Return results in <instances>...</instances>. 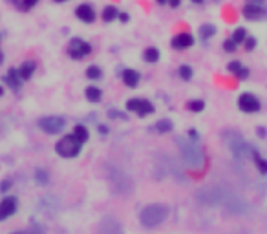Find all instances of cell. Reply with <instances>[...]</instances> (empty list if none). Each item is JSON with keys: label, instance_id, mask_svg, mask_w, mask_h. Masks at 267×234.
Here are the masks:
<instances>
[{"label": "cell", "instance_id": "obj_15", "mask_svg": "<svg viewBox=\"0 0 267 234\" xmlns=\"http://www.w3.org/2000/svg\"><path fill=\"white\" fill-rule=\"evenodd\" d=\"M17 70H19V77H21L22 81H28V79H31V77H33V73H35L37 61H31V59H28V61L22 62L21 66L17 68Z\"/></svg>", "mask_w": 267, "mask_h": 234}, {"label": "cell", "instance_id": "obj_26", "mask_svg": "<svg viewBox=\"0 0 267 234\" xmlns=\"http://www.w3.org/2000/svg\"><path fill=\"white\" fill-rule=\"evenodd\" d=\"M231 39L236 42L238 46H240V44H242V42H245V39H247V30H245V28H236V30L232 31Z\"/></svg>", "mask_w": 267, "mask_h": 234}, {"label": "cell", "instance_id": "obj_16", "mask_svg": "<svg viewBox=\"0 0 267 234\" xmlns=\"http://www.w3.org/2000/svg\"><path fill=\"white\" fill-rule=\"evenodd\" d=\"M227 70L231 71L232 75L238 79H247L249 77V68H245L240 61H231L227 64Z\"/></svg>", "mask_w": 267, "mask_h": 234}, {"label": "cell", "instance_id": "obj_44", "mask_svg": "<svg viewBox=\"0 0 267 234\" xmlns=\"http://www.w3.org/2000/svg\"><path fill=\"white\" fill-rule=\"evenodd\" d=\"M2 62H4V53L0 51V64H2Z\"/></svg>", "mask_w": 267, "mask_h": 234}, {"label": "cell", "instance_id": "obj_22", "mask_svg": "<svg viewBox=\"0 0 267 234\" xmlns=\"http://www.w3.org/2000/svg\"><path fill=\"white\" fill-rule=\"evenodd\" d=\"M216 35V26L214 24H202L200 26V37L202 41H209L211 37Z\"/></svg>", "mask_w": 267, "mask_h": 234}, {"label": "cell", "instance_id": "obj_46", "mask_svg": "<svg viewBox=\"0 0 267 234\" xmlns=\"http://www.w3.org/2000/svg\"><path fill=\"white\" fill-rule=\"evenodd\" d=\"M0 95H4V86H0Z\"/></svg>", "mask_w": 267, "mask_h": 234}, {"label": "cell", "instance_id": "obj_31", "mask_svg": "<svg viewBox=\"0 0 267 234\" xmlns=\"http://www.w3.org/2000/svg\"><path fill=\"white\" fill-rule=\"evenodd\" d=\"M243 44H245V51H252V50H256V44H258V41H256V37H247L245 39V42H243Z\"/></svg>", "mask_w": 267, "mask_h": 234}, {"label": "cell", "instance_id": "obj_36", "mask_svg": "<svg viewBox=\"0 0 267 234\" xmlns=\"http://www.w3.org/2000/svg\"><path fill=\"white\" fill-rule=\"evenodd\" d=\"M10 185H11L10 179H6V181H2V183H0V190H8V188H10Z\"/></svg>", "mask_w": 267, "mask_h": 234}, {"label": "cell", "instance_id": "obj_20", "mask_svg": "<svg viewBox=\"0 0 267 234\" xmlns=\"http://www.w3.org/2000/svg\"><path fill=\"white\" fill-rule=\"evenodd\" d=\"M84 97L88 99L90 102H99L101 101V97H103V92H101V88H97V86H88L84 90Z\"/></svg>", "mask_w": 267, "mask_h": 234}, {"label": "cell", "instance_id": "obj_10", "mask_svg": "<svg viewBox=\"0 0 267 234\" xmlns=\"http://www.w3.org/2000/svg\"><path fill=\"white\" fill-rule=\"evenodd\" d=\"M75 17L81 22H84V24H92V22H96V19H97L94 6L88 4V2H82V4L77 6V8H75Z\"/></svg>", "mask_w": 267, "mask_h": 234}, {"label": "cell", "instance_id": "obj_9", "mask_svg": "<svg viewBox=\"0 0 267 234\" xmlns=\"http://www.w3.org/2000/svg\"><path fill=\"white\" fill-rule=\"evenodd\" d=\"M194 42H196V39L192 37V33H189V31H180V33H176V35L172 37L170 46H172V50L183 51V50H189V48L194 46Z\"/></svg>", "mask_w": 267, "mask_h": 234}, {"label": "cell", "instance_id": "obj_1", "mask_svg": "<svg viewBox=\"0 0 267 234\" xmlns=\"http://www.w3.org/2000/svg\"><path fill=\"white\" fill-rule=\"evenodd\" d=\"M166 214H168V209H166L165 205L161 203H152V205H146L145 209L141 210V223L145 227H157V225H161L163 221L166 219Z\"/></svg>", "mask_w": 267, "mask_h": 234}, {"label": "cell", "instance_id": "obj_24", "mask_svg": "<svg viewBox=\"0 0 267 234\" xmlns=\"http://www.w3.org/2000/svg\"><path fill=\"white\" fill-rule=\"evenodd\" d=\"M84 73L88 79H92V81H97V79H101L103 77V70L99 66H96V64H90V66L86 68Z\"/></svg>", "mask_w": 267, "mask_h": 234}, {"label": "cell", "instance_id": "obj_47", "mask_svg": "<svg viewBox=\"0 0 267 234\" xmlns=\"http://www.w3.org/2000/svg\"><path fill=\"white\" fill-rule=\"evenodd\" d=\"M0 41H2V35H0Z\"/></svg>", "mask_w": 267, "mask_h": 234}, {"label": "cell", "instance_id": "obj_33", "mask_svg": "<svg viewBox=\"0 0 267 234\" xmlns=\"http://www.w3.org/2000/svg\"><path fill=\"white\" fill-rule=\"evenodd\" d=\"M117 19H119L121 22H128L130 21V15H128L126 11H119V17H117Z\"/></svg>", "mask_w": 267, "mask_h": 234}, {"label": "cell", "instance_id": "obj_38", "mask_svg": "<svg viewBox=\"0 0 267 234\" xmlns=\"http://www.w3.org/2000/svg\"><path fill=\"white\" fill-rule=\"evenodd\" d=\"M229 234H249L245 229H238V230H232V232H229Z\"/></svg>", "mask_w": 267, "mask_h": 234}, {"label": "cell", "instance_id": "obj_41", "mask_svg": "<svg viewBox=\"0 0 267 234\" xmlns=\"http://www.w3.org/2000/svg\"><path fill=\"white\" fill-rule=\"evenodd\" d=\"M191 2H192V4H198V6H202L203 2H205V0H191Z\"/></svg>", "mask_w": 267, "mask_h": 234}, {"label": "cell", "instance_id": "obj_28", "mask_svg": "<svg viewBox=\"0 0 267 234\" xmlns=\"http://www.w3.org/2000/svg\"><path fill=\"white\" fill-rule=\"evenodd\" d=\"M177 75L182 77L183 81H191L192 75H194V70H192L191 66H187V64H183V66L177 68Z\"/></svg>", "mask_w": 267, "mask_h": 234}, {"label": "cell", "instance_id": "obj_37", "mask_svg": "<svg viewBox=\"0 0 267 234\" xmlns=\"http://www.w3.org/2000/svg\"><path fill=\"white\" fill-rule=\"evenodd\" d=\"M110 117H119V119H126V115H123L121 112H114V110L110 112Z\"/></svg>", "mask_w": 267, "mask_h": 234}, {"label": "cell", "instance_id": "obj_34", "mask_svg": "<svg viewBox=\"0 0 267 234\" xmlns=\"http://www.w3.org/2000/svg\"><path fill=\"white\" fill-rule=\"evenodd\" d=\"M166 4L170 6V8H180V6H182V0H166Z\"/></svg>", "mask_w": 267, "mask_h": 234}, {"label": "cell", "instance_id": "obj_5", "mask_svg": "<svg viewBox=\"0 0 267 234\" xmlns=\"http://www.w3.org/2000/svg\"><path fill=\"white\" fill-rule=\"evenodd\" d=\"M222 198H223V188L220 187H205L196 194L198 201L202 205H209V207L222 203Z\"/></svg>", "mask_w": 267, "mask_h": 234}, {"label": "cell", "instance_id": "obj_19", "mask_svg": "<svg viewBox=\"0 0 267 234\" xmlns=\"http://www.w3.org/2000/svg\"><path fill=\"white\" fill-rule=\"evenodd\" d=\"M159 57H161V53H159V50L154 48V46L145 48V51H143V61L150 62V64H154V62L159 61Z\"/></svg>", "mask_w": 267, "mask_h": 234}, {"label": "cell", "instance_id": "obj_17", "mask_svg": "<svg viewBox=\"0 0 267 234\" xmlns=\"http://www.w3.org/2000/svg\"><path fill=\"white\" fill-rule=\"evenodd\" d=\"M4 82L6 84H10L13 90H21V86H22V79L19 77V70L17 68H10L8 70V75L4 77Z\"/></svg>", "mask_w": 267, "mask_h": 234}, {"label": "cell", "instance_id": "obj_8", "mask_svg": "<svg viewBox=\"0 0 267 234\" xmlns=\"http://www.w3.org/2000/svg\"><path fill=\"white\" fill-rule=\"evenodd\" d=\"M238 108L245 113H256L260 112V108H262V102L258 99L254 93H242V95L238 97Z\"/></svg>", "mask_w": 267, "mask_h": 234}, {"label": "cell", "instance_id": "obj_7", "mask_svg": "<svg viewBox=\"0 0 267 234\" xmlns=\"http://www.w3.org/2000/svg\"><path fill=\"white\" fill-rule=\"evenodd\" d=\"M39 127H41L42 132L50 134V136H55V134L62 132V128L66 127V119L64 117H59V115L42 117L41 121H39Z\"/></svg>", "mask_w": 267, "mask_h": 234}, {"label": "cell", "instance_id": "obj_42", "mask_svg": "<svg viewBox=\"0 0 267 234\" xmlns=\"http://www.w3.org/2000/svg\"><path fill=\"white\" fill-rule=\"evenodd\" d=\"M99 132H101V134H106V132H108V128H106V127H99Z\"/></svg>", "mask_w": 267, "mask_h": 234}, {"label": "cell", "instance_id": "obj_40", "mask_svg": "<svg viewBox=\"0 0 267 234\" xmlns=\"http://www.w3.org/2000/svg\"><path fill=\"white\" fill-rule=\"evenodd\" d=\"M258 136H260V138H263V136H265V130H263L262 127L258 128Z\"/></svg>", "mask_w": 267, "mask_h": 234}, {"label": "cell", "instance_id": "obj_25", "mask_svg": "<svg viewBox=\"0 0 267 234\" xmlns=\"http://www.w3.org/2000/svg\"><path fill=\"white\" fill-rule=\"evenodd\" d=\"M13 2H15V6L19 8V10L30 11V10H33L41 0H13Z\"/></svg>", "mask_w": 267, "mask_h": 234}, {"label": "cell", "instance_id": "obj_6", "mask_svg": "<svg viewBox=\"0 0 267 234\" xmlns=\"http://www.w3.org/2000/svg\"><path fill=\"white\" fill-rule=\"evenodd\" d=\"M126 110L128 112H134L137 113L139 117H145V115H150L154 113V104H152L148 99H143V97H134V99H128L126 101Z\"/></svg>", "mask_w": 267, "mask_h": 234}, {"label": "cell", "instance_id": "obj_11", "mask_svg": "<svg viewBox=\"0 0 267 234\" xmlns=\"http://www.w3.org/2000/svg\"><path fill=\"white\" fill-rule=\"evenodd\" d=\"M243 17H245L247 21H262L265 19L267 15V10L263 6H252V4H245L242 10Z\"/></svg>", "mask_w": 267, "mask_h": 234}, {"label": "cell", "instance_id": "obj_39", "mask_svg": "<svg viewBox=\"0 0 267 234\" xmlns=\"http://www.w3.org/2000/svg\"><path fill=\"white\" fill-rule=\"evenodd\" d=\"M13 234H39V230H24V232H13Z\"/></svg>", "mask_w": 267, "mask_h": 234}, {"label": "cell", "instance_id": "obj_43", "mask_svg": "<svg viewBox=\"0 0 267 234\" xmlns=\"http://www.w3.org/2000/svg\"><path fill=\"white\" fill-rule=\"evenodd\" d=\"M156 4H159V6H165V4H166V0H156Z\"/></svg>", "mask_w": 267, "mask_h": 234}, {"label": "cell", "instance_id": "obj_23", "mask_svg": "<svg viewBox=\"0 0 267 234\" xmlns=\"http://www.w3.org/2000/svg\"><path fill=\"white\" fill-rule=\"evenodd\" d=\"M73 136H75L77 139H79V141L82 143V145H84L86 141H88V138H90V132H88V128L86 127H82V125H77L75 128H73Z\"/></svg>", "mask_w": 267, "mask_h": 234}, {"label": "cell", "instance_id": "obj_30", "mask_svg": "<svg viewBox=\"0 0 267 234\" xmlns=\"http://www.w3.org/2000/svg\"><path fill=\"white\" fill-rule=\"evenodd\" d=\"M223 51L225 53H236V50H238V44L232 39H227V41H223Z\"/></svg>", "mask_w": 267, "mask_h": 234}, {"label": "cell", "instance_id": "obj_2", "mask_svg": "<svg viewBox=\"0 0 267 234\" xmlns=\"http://www.w3.org/2000/svg\"><path fill=\"white\" fill-rule=\"evenodd\" d=\"M81 148H82V143L79 141L73 134H66V136L61 138V141H57L55 152L59 154L61 158L71 159V158H75V156H79Z\"/></svg>", "mask_w": 267, "mask_h": 234}, {"label": "cell", "instance_id": "obj_29", "mask_svg": "<svg viewBox=\"0 0 267 234\" xmlns=\"http://www.w3.org/2000/svg\"><path fill=\"white\" fill-rule=\"evenodd\" d=\"M187 108L191 112H202L203 108H205V101H202V99H192V101L187 102Z\"/></svg>", "mask_w": 267, "mask_h": 234}, {"label": "cell", "instance_id": "obj_3", "mask_svg": "<svg viewBox=\"0 0 267 234\" xmlns=\"http://www.w3.org/2000/svg\"><path fill=\"white\" fill-rule=\"evenodd\" d=\"M180 148H182L183 159L185 163L192 168H200L203 165V152L202 148L198 147L196 141H183L180 139Z\"/></svg>", "mask_w": 267, "mask_h": 234}, {"label": "cell", "instance_id": "obj_35", "mask_svg": "<svg viewBox=\"0 0 267 234\" xmlns=\"http://www.w3.org/2000/svg\"><path fill=\"white\" fill-rule=\"evenodd\" d=\"M245 4H252V6H263L265 0H245Z\"/></svg>", "mask_w": 267, "mask_h": 234}, {"label": "cell", "instance_id": "obj_4", "mask_svg": "<svg viewBox=\"0 0 267 234\" xmlns=\"http://www.w3.org/2000/svg\"><path fill=\"white\" fill-rule=\"evenodd\" d=\"M66 51H68L70 59H73V61H81V59H84L86 55H90L92 53V44L90 42L82 41V39H79V37H75V39H71V41L68 42Z\"/></svg>", "mask_w": 267, "mask_h": 234}, {"label": "cell", "instance_id": "obj_45", "mask_svg": "<svg viewBox=\"0 0 267 234\" xmlns=\"http://www.w3.org/2000/svg\"><path fill=\"white\" fill-rule=\"evenodd\" d=\"M53 2H57V4H64V2H68V0H53Z\"/></svg>", "mask_w": 267, "mask_h": 234}, {"label": "cell", "instance_id": "obj_13", "mask_svg": "<svg viewBox=\"0 0 267 234\" xmlns=\"http://www.w3.org/2000/svg\"><path fill=\"white\" fill-rule=\"evenodd\" d=\"M121 79H123V82H125V86L136 88L137 84H139V81H141V73L137 70H134V68H125V70L121 71Z\"/></svg>", "mask_w": 267, "mask_h": 234}, {"label": "cell", "instance_id": "obj_27", "mask_svg": "<svg viewBox=\"0 0 267 234\" xmlns=\"http://www.w3.org/2000/svg\"><path fill=\"white\" fill-rule=\"evenodd\" d=\"M172 128H174V125H172L170 119H161V121L156 123V130L159 134H168Z\"/></svg>", "mask_w": 267, "mask_h": 234}, {"label": "cell", "instance_id": "obj_12", "mask_svg": "<svg viewBox=\"0 0 267 234\" xmlns=\"http://www.w3.org/2000/svg\"><path fill=\"white\" fill-rule=\"evenodd\" d=\"M99 234H123V225L114 218H106L99 225Z\"/></svg>", "mask_w": 267, "mask_h": 234}, {"label": "cell", "instance_id": "obj_14", "mask_svg": "<svg viewBox=\"0 0 267 234\" xmlns=\"http://www.w3.org/2000/svg\"><path fill=\"white\" fill-rule=\"evenodd\" d=\"M17 210V199L15 198H4L0 201V219H8L13 216Z\"/></svg>", "mask_w": 267, "mask_h": 234}, {"label": "cell", "instance_id": "obj_21", "mask_svg": "<svg viewBox=\"0 0 267 234\" xmlns=\"http://www.w3.org/2000/svg\"><path fill=\"white\" fill-rule=\"evenodd\" d=\"M251 154H252V161H254V165H256V168H258V172L267 174V159L262 158L256 150H251Z\"/></svg>", "mask_w": 267, "mask_h": 234}, {"label": "cell", "instance_id": "obj_18", "mask_svg": "<svg viewBox=\"0 0 267 234\" xmlns=\"http://www.w3.org/2000/svg\"><path fill=\"white\" fill-rule=\"evenodd\" d=\"M119 17V10H117L116 6H105L103 8V11H101V19H103V22H114Z\"/></svg>", "mask_w": 267, "mask_h": 234}, {"label": "cell", "instance_id": "obj_32", "mask_svg": "<svg viewBox=\"0 0 267 234\" xmlns=\"http://www.w3.org/2000/svg\"><path fill=\"white\" fill-rule=\"evenodd\" d=\"M35 178H37V181L41 185H46L48 183V174L44 172V170H37L35 172Z\"/></svg>", "mask_w": 267, "mask_h": 234}]
</instances>
